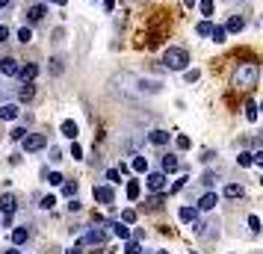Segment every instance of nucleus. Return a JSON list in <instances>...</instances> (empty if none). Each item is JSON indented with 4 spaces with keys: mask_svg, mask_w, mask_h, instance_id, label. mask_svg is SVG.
Returning <instances> with one entry per match:
<instances>
[{
    "mask_svg": "<svg viewBox=\"0 0 263 254\" xmlns=\"http://www.w3.org/2000/svg\"><path fill=\"white\" fill-rule=\"evenodd\" d=\"M163 65L172 68V71H187V65H189V53H187L184 47H166V53H163Z\"/></svg>",
    "mask_w": 263,
    "mask_h": 254,
    "instance_id": "1",
    "label": "nucleus"
},
{
    "mask_svg": "<svg viewBox=\"0 0 263 254\" xmlns=\"http://www.w3.org/2000/svg\"><path fill=\"white\" fill-rule=\"evenodd\" d=\"M258 74H261V68H258L255 62H249V65H243V68L234 74V83L243 86V89H255V86H258Z\"/></svg>",
    "mask_w": 263,
    "mask_h": 254,
    "instance_id": "2",
    "label": "nucleus"
},
{
    "mask_svg": "<svg viewBox=\"0 0 263 254\" xmlns=\"http://www.w3.org/2000/svg\"><path fill=\"white\" fill-rule=\"evenodd\" d=\"M21 145H24V151H27V154H33V151H41V148L47 145V139H44L41 133H24Z\"/></svg>",
    "mask_w": 263,
    "mask_h": 254,
    "instance_id": "3",
    "label": "nucleus"
},
{
    "mask_svg": "<svg viewBox=\"0 0 263 254\" xmlns=\"http://www.w3.org/2000/svg\"><path fill=\"white\" fill-rule=\"evenodd\" d=\"M15 207H18V201H15V195H12V192L0 195V213H3V225H9V222H12V213H15Z\"/></svg>",
    "mask_w": 263,
    "mask_h": 254,
    "instance_id": "4",
    "label": "nucleus"
},
{
    "mask_svg": "<svg viewBox=\"0 0 263 254\" xmlns=\"http://www.w3.org/2000/svg\"><path fill=\"white\" fill-rule=\"evenodd\" d=\"M145 186L154 189V192H163V189H166V172H151V175L145 178Z\"/></svg>",
    "mask_w": 263,
    "mask_h": 254,
    "instance_id": "5",
    "label": "nucleus"
},
{
    "mask_svg": "<svg viewBox=\"0 0 263 254\" xmlns=\"http://www.w3.org/2000/svg\"><path fill=\"white\" fill-rule=\"evenodd\" d=\"M107 243V234L101 231V228H92V231H86V237L80 240V246H104Z\"/></svg>",
    "mask_w": 263,
    "mask_h": 254,
    "instance_id": "6",
    "label": "nucleus"
},
{
    "mask_svg": "<svg viewBox=\"0 0 263 254\" xmlns=\"http://www.w3.org/2000/svg\"><path fill=\"white\" fill-rule=\"evenodd\" d=\"M18 68H21V62L15 56H3L0 59V74L3 77H18Z\"/></svg>",
    "mask_w": 263,
    "mask_h": 254,
    "instance_id": "7",
    "label": "nucleus"
},
{
    "mask_svg": "<svg viewBox=\"0 0 263 254\" xmlns=\"http://www.w3.org/2000/svg\"><path fill=\"white\" fill-rule=\"evenodd\" d=\"M95 201H101V204L113 207V201H115V192H113V186H95Z\"/></svg>",
    "mask_w": 263,
    "mask_h": 254,
    "instance_id": "8",
    "label": "nucleus"
},
{
    "mask_svg": "<svg viewBox=\"0 0 263 254\" xmlns=\"http://www.w3.org/2000/svg\"><path fill=\"white\" fill-rule=\"evenodd\" d=\"M18 115H21L18 104H0V121H12V118H18Z\"/></svg>",
    "mask_w": 263,
    "mask_h": 254,
    "instance_id": "9",
    "label": "nucleus"
},
{
    "mask_svg": "<svg viewBox=\"0 0 263 254\" xmlns=\"http://www.w3.org/2000/svg\"><path fill=\"white\" fill-rule=\"evenodd\" d=\"M36 74H38V68H36L33 62H27V65H21V68H18V77H21L24 83H33V80H36Z\"/></svg>",
    "mask_w": 263,
    "mask_h": 254,
    "instance_id": "10",
    "label": "nucleus"
},
{
    "mask_svg": "<svg viewBox=\"0 0 263 254\" xmlns=\"http://www.w3.org/2000/svg\"><path fill=\"white\" fill-rule=\"evenodd\" d=\"M44 15H47V9H44V3H36V6H30V9H27V18H30L33 24H38V21H41Z\"/></svg>",
    "mask_w": 263,
    "mask_h": 254,
    "instance_id": "11",
    "label": "nucleus"
},
{
    "mask_svg": "<svg viewBox=\"0 0 263 254\" xmlns=\"http://www.w3.org/2000/svg\"><path fill=\"white\" fill-rule=\"evenodd\" d=\"M178 216H181V222H187V225H195V222H198V210H195V207H181Z\"/></svg>",
    "mask_w": 263,
    "mask_h": 254,
    "instance_id": "12",
    "label": "nucleus"
},
{
    "mask_svg": "<svg viewBox=\"0 0 263 254\" xmlns=\"http://www.w3.org/2000/svg\"><path fill=\"white\" fill-rule=\"evenodd\" d=\"M163 89V83H157V80H139V92H148V95H157Z\"/></svg>",
    "mask_w": 263,
    "mask_h": 254,
    "instance_id": "13",
    "label": "nucleus"
},
{
    "mask_svg": "<svg viewBox=\"0 0 263 254\" xmlns=\"http://www.w3.org/2000/svg\"><path fill=\"white\" fill-rule=\"evenodd\" d=\"M18 98H21L24 104H30V101L36 98V89H33V83H24V86L18 89Z\"/></svg>",
    "mask_w": 263,
    "mask_h": 254,
    "instance_id": "14",
    "label": "nucleus"
},
{
    "mask_svg": "<svg viewBox=\"0 0 263 254\" xmlns=\"http://www.w3.org/2000/svg\"><path fill=\"white\" fill-rule=\"evenodd\" d=\"M169 136H172L169 130H151V133H148V139H151L154 145H166V142H169Z\"/></svg>",
    "mask_w": 263,
    "mask_h": 254,
    "instance_id": "15",
    "label": "nucleus"
},
{
    "mask_svg": "<svg viewBox=\"0 0 263 254\" xmlns=\"http://www.w3.org/2000/svg\"><path fill=\"white\" fill-rule=\"evenodd\" d=\"M243 192H246V189H243L240 183H228V186L222 189V195H225V198H243Z\"/></svg>",
    "mask_w": 263,
    "mask_h": 254,
    "instance_id": "16",
    "label": "nucleus"
},
{
    "mask_svg": "<svg viewBox=\"0 0 263 254\" xmlns=\"http://www.w3.org/2000/svg\"><path fill=\"white\" fill-rule=\"evenodd\" d=\"M216 201H219V195H216V192H207V195L198 201V210H213V207H216Z\"/></svg>",
    "mask_w": 263,
    "mask_h": 254,
    "instance_id": "17",
    "label": "nucleus"
},
{
    "mask_svg": "<svg viewBox=\"0 0 263 254\" xmlns=\"http://www.w3.org/2000/svg\"><path fill=\"white\" fill-rule=\"evenodd\" d=\"M243 27H246V21H243L240 15H234V18L228 21V27H225V33H243Z\"/></svg>",
    "mask_w": 263,
    "mask_h": 254,
    "instance_id": "18",
    "label": "nucleus"
},
{
    "mask_svg": "<svg viewBox=\"0 0 263 254\" xmlns=\"http://www.w3.org/2000/svg\"><path fill=\"white\" fill-rule=\"evenodd\" d=\"M178 169H181L178 157H175V154H166V157H163V172H178Z\"/></svg>",
    "mask_w": 263,
    "mask_h": 254,
    "instance_id": "19",
    "label": "nucleus"
},
{
    "mask_svg": "<svg viewBox=\"0 0 263 254\" xmlns=\"http://www.w3.org/2000/svg\"><path fill=\"white\" fill-rule=\"evenodd\" d=\"M124 192H127V198H130V201H136V198H139V192H142V186H139V181H127V186H124Z\"/></svg>",
    "mask_w": 263,
    "mask_h": 254,
    "instance_id": "20",
    "label": "nucleus"
},
{
    "mask_svg": "<svg viewBox=\"0 0 263 254\" xmlns=\"http://www.w3.org/2000/svg\"><path fill=\"white\" fill-rule=\"evenodd\" d=\"M110 228H113V234H115L118 240H130V228H124L121 222H110Z\"/></svg>",
    "mask_w": 263,
    "mask_h": 254,
    "instance_id": "21",
    "label": "nucleus"
},
{
    "mask_svg": "<svg viewBox=\"0 0 263 254\" xmlns=\"http://www.w3.org/2000/svg\"><path fill=\"white\" fill-rule=\"evenodd\" d=\"M62 136L65 139H77V124L68 118V121H62Z\"/></svg>",
    "mask_w": 263,
    "mask_h": 254,
    "instance_id": "22",
    "label": "nucleus"
},
{
    "mask_svg": "<svg viewBox=\"0 0 263 254\" xmlns=\"http://www.w3.org/2000/svg\"><path fill=\"white\" fill-rule=\"evenodd\" d=\"M27 237H30V231H27V228H15V231H12V243H15V246H24V243H27Z\"/></svg>",
    "mask_w": 263,
    "mask_h": 254,
    "instance_id": "23",
    "label": "nucleus"
},
{
    "mask_svg": "<svg viewBox=\"0 0 263 254\" xmlns=\"http://www.w3.org/2000/svg\"><path fill=\"white\" fill-rule=\"evenodd\" d=\"M225 36H228V33H225V27H213V30H210V38H213L216 44H222V41H225Z\"/></svg>",
    "mask_w": 263,
    "mask_h": 254,
    "instance_id": "24",
    "label": "nucleus"
},
{
    "mask_svg": "<svg viewBox=\"0 0 263 254\" xmlns=\"http://www.w3.org/2000/svg\"><path fill=\"white\" fill-rule=\"evenodd\" d=\"M246 118L249 121H258V104L255 101H246Z\"/></svg>",
    "mask_w": 263,
    "mask_h": 254,
    "instance_id": "25",
    "label": "nucleus"
},
{
    "mask_svg": "<svg viewBox=\"0 0 263 254\" xmlns=\"http://www.w3.org/2000/svg\"><path fill=\"white\" fill-rule=\"evenodd\" d=\"M59 186H62V192H65L68 198H74V195H77V181H74V183H71V181H62Z\"/></svg>",
    "mask_w": 263,
    "mask_h": 254,
    "instance_id": "26",
    "label": "nucleus"
},
{
    "mask_svg": "<svg viewBox=\"0 0 263 254\" xmlns=\"http://www.w3.org/2000/svg\"><path fill=\"white\" fill-rule=\"evenodd\" d=\"M210 30H213V24H210V18H204V21H201V24L195 27V33H198V36H210Z\"/></svg>",
    "mask_w": 263,
    "mask_h": 254,
    "instance_id": "27",
    "label": "nucleus"
},
{
    "mask_svg": "<svg viewBox=\"0 0 263 254\" xmlns=\"http://www.w3.org/2000/svg\"><path fill=\"white\" fill-rule=\"evenodd\" d=\"M18 41L30 44V41H33V30H30V27H21V30H18Z\"/></svg>",
    "mask_w": 263,
    "mask_h": 254,
    "instance_id": "28",
    "label": "nucleus"
},
{
    "mask_svg": "<svg viewBox=\"0 0 263 254\" xmlns=\"http://www.w3.org/2000/svg\"><path fill=\"white\" fill-rule=\"evenodd\" d=\"M47 71H50L53 77H56V74H62V59H56V56H53V59H50V65H47Z\"/></svg>",
    "mask_w": 263,
    "mask_h": 254,
    "instance_id": "29",
    "label": "nucleus"
},
{
    "mask_svg": "<svg viewBox=\"0 0 263 254\" xmlns=\"http://www.w3.org/2000/svg\"><path fill=\"white\" fill-rule=\"evenodd\" d=\"M133 169L136 172H148V157H133Z\"/></svg>",
    "mask_w": 263,
    "mask_h": 254,
    "instance_id": "30",
    "label": "nucleus"
},
{
    "mask_svg": "<svg viewBox=\"0 0 263 254\" xmlns=\"http://www.w3.org/2000/svg\"><path fill=\"white\" fill-rule=\"evenodd\" d=\"M142 252V246H139V240H130L127 246H124V254H139Z\"/></svg>",
    "mask_w": 263,
    "mask_h": 254,
    "instance_id": "31",
    "label": "nucleus"
},
{
    "mask_svg": "<svg viewBox=\"0 0 263 254\" xmlns=\"http://www.w3.org/2000/svg\"><path fill=\"white\" fill-rule=\"evenodd\" d=\"M121 222L124 225H133L136 222V210H121Z\"/></svg>",
    "mask_w": 263,
    "mask_h": 254,
    "instance_id": "32",
    "label": "nucleus"
},
{
    "mask_svg": "<svg viewBox=\"0 0 263 254\" xmlns=\"http://www.w3.org/2000/svg\"><path fill=\"white\" fill-rule=\"evenodd\" d=\"M107 181H110V183H121V175H118V169H110V172H107Z\"/></svg>",
    "mask_w": 263,
    "mask_h": 254,
    "instance_id": "33",
    "label": "nucleus"
},
{
    "mask_svg": "<svg viewBox=\"0 0 263 254\" xmlns=\"http://www.w3.org/2000/svg\"><path fill=\"white\" fill-rule=\"evenodd\" d=\"M148 207H151V210H160V207H163V195H154V198H148Z\"/></svg>",
    "mask_w": 263,
    "mask_h": 254,
    "instance_id": "34",
    "label": "nucleus"
},
{
    "mask_svg": "<svg viewBox=\"0 0 263 254\" xmlns=\"http://www.w3.org/2000/svg\"><path fill=\"white\" fill-rule=\"evenodd\" d=\"M249 228H252V234H261V219L258 216H249Z\"/></svg>",
    "mask_w": 263,
    "mask_h": 254,
    "instance_id": "35",
    "label": "nucleus"
},
{
    "mask_svg": "<svg viewBox=\"0 0 263 254\" xmlns=\"http://www.w3.org/2000/svg\"><path fill=\"white\" fill-rule=\"evenodd\" d=\"M201 15H213V0H201Z\"/></svg>",
    "mask_w": 263,
    "mask_h": 254,
    "instance_id": "36",
    "label": "nucleus"
},
{
    "mask_svg": "<svg viewBox=\"0 0 263 254\" xmlns=\"http://www.w3.org/2000/svg\"><path fill=\"white\" fill-rule=\"evenodd\" d=\"M24 133H27L24 127H15V130L9 133V139H15V142H21V139H24Z\"/></svg>",
    "mask_w": 263,
    "mask_h": 254,
    "instance_id": "37",
    "label": "nucleus"
},
{
    "mask_svg": "<svg viewBox=\"0 0 263 254\" xmlns=\"http://www.w3.org/2000/svg\"><path fill=\"white\" fill-rule=\"evenodd\" d=\"M175 142H178V148H181V151H187V148L192 145V142H189V136H178Z\"/></svg>",
    "mask_w": 263,
    "mask_h": 254,
    "instance_id": "38",
    "label": "nucleus"
},
{
    "mask_svg": "<svg viewBox=\"0 0 263 254\" xmlns=\"http://www.w3.org/2000/svg\"><path fill=\"white\" fill-rule=\"evenodd\" d=\"M237 163H240V166H252V154H249V151H243V154L237 157Z\"/></svg>",
    "mask_w": 263,
    "mask_h": 254,
    "instance_id": "39",
    "label": "nucleus"
},
{
    "mask_svg": "<svg viewBox=\"0 0 263 254\" xmlns=\"http://www.w3.org/2000/svg\"><path fill=\"white\" fill-rule=\"evenodd\" d=\"M47 181H50V186H59V183H62L65 178H62L59 172H50V178H47Z\"/></svg>",
    "mask_w": 263,
    "mask_h": 254,
    "instance_id": "40",
    "label": "nucleus"
},
{
    "mask_svg": "<svg viewBox=\"0 0 263 254\" xmlns=\"http://www.w3.org/2000/svg\"><path fill=\"white\" fill-rule=\"evenodd\" d=\"M187 181H189L187 175H184V178H178V181H175V186H172V192H181V189L187 186Z\"/></svg>",
    "mask_w": 263,
    "mask_h": 254,
    "instance_id": "41",
    "label": "nucleus"
},
{
    "mask_svg": "<svg viewBox=\"0 0 263 254\" xmlns=\"http://www.w3.org/2000/svg\"><path fill=\"white\" fill-rule=\"evenodd\" d=\"M53 204H56V198H53V195L41 198V210H53Z\"/></svg>",
    "mask_w": 263,
    "mask_h": 254,
    "instance_id": "42",
    "label": "nucleus"
},
{
    "mask_svg": "<svg viewBox=\"0 0 263 254\" xmlns=\"http://www.w3.org/2000/svg\"><path fill=\"white\" fill-rule=\"evenodd\" d=\"M184 77H187V83H195L198 80V71L192 68V71H184Z\"/></svg>",
    "mask_w": 263,
    "mask_h": 254,
    "instance_id": "43",
    "label": "nucleus"
},
{
    "mask_svg": "<svg viewBox=\"0 0 263 254\" xmlns=\"http://www.w3.org/2000/svg\"><path fill=\"white\" fill-rule=\"evenodd\" d=\"M71 157H74V160H80V157H83V148H80V145H77V142H74V145H71Z\"/></svg>",
    "mask_w": 263,
    "mask_h": 254,
    "instance_id": "44",
    "label": "nucleus"
},
{
    "mask_svg": "<svg viewBox=\"0 0 263 254\" xmlns=\"http://www.w3.org/2000/svg\"><path fill=\"white\" fill-rule=\"evenodd\" d=\"M50 160L59 163V160H62V151H59V148H50Z\"/></svg>",
    "mask_w": 263,
    "mask_h": 254,
    "instance_id": "45",
    "label": "nucleus"
},
{
    "mask_svg": "<svg viewBox=\"0 0 263 254\" xmlns=\"http://www.w3.org/2000/svg\"><path fill=\"white\" fill-rule=\"evenodd\" d=\"M68 210H71V213H77V210H80V201H77V198H71V201H68Z\"/></svg>",
    "mask_w": 263,
    "mask_h": 254,
    "instance_id": "46",
    "label": "nucleus"
},
{
    "mask_svg": "<svg viewBox=\"0 0 263 254\" xmlns=\"http://www.w3.org/2000/svg\"><path fill=\"white\" fill-rule=\"evenodd\" d=\"M213 181H216V175H213V172H207V175H204V181H201V183H207V186H210V183H213Z\"/></svg>",
    "mask_w": 263,
    "mask_h": 254,
    "instance_id": "47",
    "label": "nucleus"
},
{
    "mask_svg": "<svg viewBox=\"0 0 263 254\" xmlns=\"http://www.w3.org/2000/svg\"><path fill=\"white\" fill-rule=\"evenodd\" d=\"M80 249H83V246L77 243V246H71V249H68V252H65V254H83V252H80Z\"/></svg>",
    "mask_w": 263,
    "mask_h": 254,
    "instance_id": "48",
    "label": "nucleus"
},
{
    "mask_svg": "<svg viewBox=\"0 0 263 254\" xmlns=\"http://www.w3.org/2000/svg\"><path fill=\"white\" fill-rule=\"evenodd\" d=\"M6 38H9V30H6V27H0V41H6Z\"/></svg>",
    "mask_w": 263,
    "mask_h": 254,
    "instance_id": "49",
    "label": "nucleus"
},
{
    "mask_svg": "<svg viewBox=\"0 0 263 254\" xmlns=\"http://www.w3.org/2000/svg\"><path fill=\"white\" fill-rule=\"evenodd\" d=\"M3 254H21V252H18V246H12V249H6Z\"/></svg>",
    "mask_w": 263,
    "mask_h": 254,
    "instance_id": "50",
    "label": "nucleus"
},
{
    "mask_svg": "<svg viewBox=\"0 0 263 254\" xmlns=\"http://www.w3.org/2000/svg\"><path fill=\"white\" fill-rule=\"evenodd\" d=\"M9 6V0H0V9H6Z\"/></svg>",
    "mask_w": 263,
    "mask_h": 254,
    "instance_id": "51",
    "label": "nucleus"
},
{
    "mask_svg": "<svg viewBox=\"0 0 263 254\" xmlns=\"http://www.w3.org/2000/svg\"><path fill=\"white\" fill-rule=\"evenodd\" d=\"M53 3H56V6H65V3H68V0H53Z\"/></svg>",
    "mask_w": 263,
    "mask_h": 254,
    "instance_id": "52",
    "label": "nucleus"
},
{
    "mask_svg": "<svg viewBox=\"0 0 263 254\" xmlns=\"http://www.w3.org/2000/svg\"><path fill=\"white\" fill-rule=\"evenodd\" d=\"M184 3H187V6H195V0H184Z\"/></svg>",
    "mask_w": 263,
    "mask_h": 254,
    "instance_id": "53",
    "label": "nucleus"
},
{
    "mask_svg": "<svg viewBox=\"0 0 263 254\" xmlns=\"http://www.w3.org/2000/svg\"><path fill=\"white\" fill-rule=\"evenodd\" d=\"M160 254H166V252H160Z\"/></svg>",
    "mask_w": 263,
    "mask_h": 254,
    "instance_id": "54",
    "label": "nucleus"
},
{
    "mask_svg": "<svg viewBox=\"0 0 263 254\" xmlns=\"http://www.w3.org/2000/svg\"><path fill=\"white\" fill-rule=\"evenodd\" d=\"M189 254H195V252H189Z\"/></svg>",
    "mask_w": 263,
    "mask_h": 254,
    "instance_id": "55",
    "label": "nucleus"
}]
</instances>
